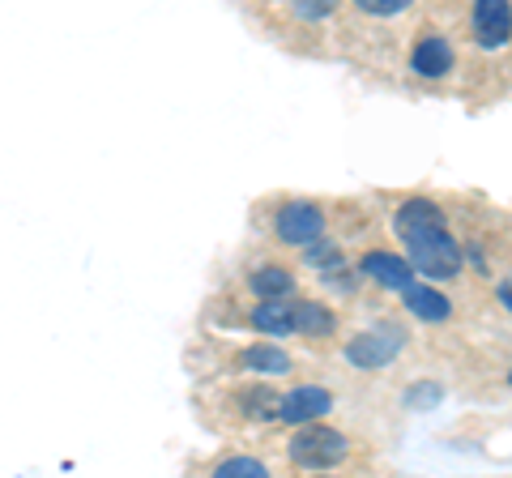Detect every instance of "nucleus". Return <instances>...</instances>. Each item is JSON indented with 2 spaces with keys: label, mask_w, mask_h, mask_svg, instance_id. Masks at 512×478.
<instances>
[{
  "label": "nucleus",
  "mask_w": 512,
  "mask_h": 478,
  "mask_svg": "<svg viewBox=\"0 0 512 478\" xmlns=\"http://www.w3.org/2000/svg\"><path fill=\"white\" fill-rule=\"evenodd\" d=\"M363 13H376V18H393V13L410 9V0H355Z\"/></svg>",
  "instance_id": "16"
},
{
  "label": "nucleus",
  "mask_w": 512,
  "mask_h": 478,
  "mask_svg": "<svg viewBox=\"0 0 512 478\" xmlns=\"http://www.w3.org/2000/svg\"><path fill=\"white\" fill-rule=\"evenodd\" d=\"M333 406V397L329 389H316V385H303L295 393H286L282 397V406H278V419L282 423H308V419H320Z\"/></svg>",
  "instance_id": "6"
},
{
  "label": "nucleus",
  "mask_w": 512,
  "mask_h": 478,
  "mask_svg": "<svg viewBox=\"0 0 512 478\" xmlns=\"http://www.w3.org/2000/svg\"><path fill=\"white\" fill-rule=\"evenodd\" d=\"M500 304H504V308L512 312V274H508V278L500 282Z\"/></svg>",
  "instance_id": "19"
},
{
  "label": "nucleus",
  "mask_w": 512,
  "mask_h": 478,
  "mask_svg": "<svg viewBox=\"0 0 512 478\" xmlns=\"http://www.w3.org/2000/svg\"><path fill=\"white\" fill-rule=\"evenodd\" d=\"M410 65L419 77H444L448 69H453V47H448L440 35H427L419 47H414Z\"/></svg>",
  "instance_id": "8"
},
{
  "label": "nucleus",
  "mask_w": 512,
  "mask_h": 478,
  "mask_svg": "<svg viewBox=\"0 0 512 478\" xmlns=\"http://www.w3.org/2000/svg\"><path fill=\"white\" fill-rule=\"evenodd\" d=\"M342 457H346V436L333 432V427H308V432H299L291 440V461L308 470H329Z\"/></svg>",
  "instance_id": "2"
},
{
  "label": "nucleus",
  "mask_w": 512,
  "mask_h": 478,
  "mask_svg": "<svg viewBox=\"0 0 512 478\" xmlns=\"http://www.w3.org/2000/svg\"><path fill=\"white\" fill-rule=\"evenodd\" d=\"M295 9L303 13V18H320V13L333 9V0H295Z\"/></svg>",
  "instance_id": "17"
},
{
  "label": "nucleus",
  "mask_w": 512,
  "mask_h": 478,
  "mask_svg": "<svg viewBox=\"0 0 512 478\" xmlns=\"http://www.w3.org/2000/svg\"><path fill=\"white\" fill-rule=\"evenodd\" d=\"M239 402H244L248 419H278L282 397H278L274 389H248V393H239Z\"/></svg>",
  "instance_id": "14"
},
{
  "label": "nucleus",
  "mask_w": 512,
  "mask_h": 478,
  "mask_svg": "<svg viewBox=\"0 0 512 478\" xmlns=\"http://www.w3.org/2000/svg\"><path fill=\"white\" fill-rule=\"evenodd\" d=\"M406 346V333L402 329H376V333H359L355 342L346 346V359L350 363H359V368H384L397 350Z\"/></svg>",
  "instance_id": "4"
},
{
  "label": "nucleus",
  "mask_w": 512,
  "mask_h": 478,
  "mask_svg": "<svg viewBox=\"0 0 512 478\" xmlns=\"http://www.w3.org/2000/svg\"><path fill=\"white\" fill-rule=\"evenodd\" d=\"M252 325L261 333H291L295 329V304H286V299H265V304L252 312Z\"/></svg>",
  "instance_id": "11"
},
{
  "label": "nucleus",
  "mask_w": 512,
  "mask_h": 478,
  "mask_svg": "<svg viewBox=\"0 0 512 478\" xmlns=\"http://www.w3.org/2000/svg\"><path fill=\"white\" fill-rule=\"evenodd\" d=\"M402 299H406V308L419 316V321H448V312H453V304L440 295V291H431V286H406L402 291Z\"/></svg>",
  "instance_id": "9"
},
{
  "label": "nucleus",
  "mask_w": 512,
  "mask_h": 478,
  "mask_svg": "<svg viewBox=\"0 0 512 478\" xmlns=\"http://www.w3.org/2000/svg\"><path fill=\"white\" fill-rule=\"evenodd\" d=\"M508 380H512V372H508Z\"/></svg>",
  "instance_id": "20"
},
{
  "label": "nucleus",
  "mask_w": 512,
  "mask_h": 478,
  "mask_svg": "<svg viewBox=\"0 0 512 478\" xmlns=\"http://www.w3.org/2000/svg\"><path fill=\"white\" fill-rule=\"evenodd\" d=\"M397 235L410 252V265L414 274H427V278H457L461 274V248L457 239L448 235L444 227V214L436 210L431 201L414 197L397 210Z\"/></svg>",
  "instance_id": "1"
},
{
  "label": "nucleus",
  "mask_w": 512,
  "mask_h": 478,
  "mask_svg": "<svg viewBox=\"0 0 512 478\" xmlns=\"http://www.w3.org/2000/svg\"><path fill=\"white\" fill-rule=\"evenodd\" d=\"M274 231L282 244H312V239H320V231H325V214H320L312 201H291L278 210Z\"/></svg>",
  "instance_id": "3"
},
{
  "label": "nucleus",
  "mask_w": 512,
  "mask_h": 478,
  "mask_svg": "<svg viewBox=\"0 0 512 478\" xmlns=\"http://www.w3.org/2000/svg\"><path fill=\"white\" fill-rule=\"evenodd\" d=\"M239 363L252 372H269V376H278V372H291V355L278 346H248L244 355H239Z\"/></svg>",
  "instance_id": "12"
},
{
  "label": "nucleus",
  "mask_w": 512,
  "mask_h": 478,
  "mask_svg": "<svg viewBox=\"0 0 512 478\" xmlns=\"http://www.w3.org/2000/svg\"><path fill=\"white\" fill-rule=\"evenodd\" d=\"M252 291L261 299H291L295 278H291V269H282V265H265V269L252 274Z\"/></svg>",
  "instance_id": "10"
},
{
  "label": "nucleus",
  "mask_w": 512,
  "mask_h": 478,
  "mask_svg": "<svg viewBox=\"0 0 512 478\" xmlns=\"http://www.w3.org/2000/svg\"><path fill=\"white\" fill-rule=\"evenodd\" d=\"M406 402H440V389L436 385H419V389H410V397H406Z\"/></svg>",
  "instance_id": "18"
},
{
  "label": "nucleus",
  "mask_w": 512,
  "mask_h": 478,
  "mask_svg": "<svg viewBox=\"0 0 512 478\" xmlns=\"http://www.w3.org/2000/svg\"><path fill=\"white\" fill-rule=\"evenodd\" d=\"M222 478H265L269 470L261 466V461H252V457H231V461H222L218 466Z\"/></svg>",
  "instance_id": "15"
},
{
  "label": "nucleus",
  "mask_w": 512,
  "mask_h": 478,
  "mask_svg": "<svg viewBox=\"0 0 512 478\" xmlns=\"http://www.w3.org/2000/svg\"><path fill=\"white\" fill-rule=\"evenodd\" d=\"M474 39L487 47H504L512 39V5L508 0H474Z\"/></svg>",
  "instance_id": "5"
},
{
  "label": "nucleus",
  "mask_w": 512,
  "mask_h": 478,
  "mask_svg": "<svg viewBox=\"0 0 512 478\" xmlns=\"http://www.w3.org/2000/svg\"><path fill=\"white\" fill-rule=\"evenodd\" d=\"M359 269L367 278H376L380 286H393V291H406V286L414 282V265L393 257V252H367V257L359 261Z\"/></svg>",
  "instance_id": "7"
},
{
  "label": "nucleus",
  "mask_w": 512,
  "mask_h": 478,
  "mask_svg": "<svg viewBox=\"0 0 512 478\" xmlns=\"http://www.w3.org/2000/svg\"><path fill=\"white\" fill-rule=\"evenodd\" d=\"M295 329L320 338V333L333 329V312L325 304H316V299H295Z\"/></svg>",
  "instance_id": "13"
}]
</instances>
